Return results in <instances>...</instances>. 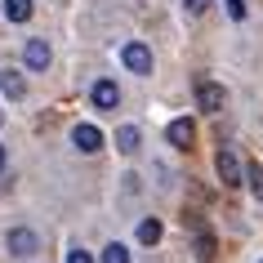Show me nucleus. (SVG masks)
I'll return each instance as SVG.
<instances>
[{"instance_id":"nucleus-1","label":"nucleus","mask_w":263,"mask_h":263,"mask_svg":"<svg viewBox=\"0 0 263 263\" xmlns=\"http://www.w3.org/2000/svg\"><path fill=\"white\" fill-rule=\"evenodd\" d=\"M121 58H125V67L139 71V76H147V71H152V49H147L143 41H129V45L121 49Z\"/></svg>"},{"instance_id":"nucleus-2","label":"nucleus","mask_w":263,"mask_h":263,"mask_svg":"<svg viewBox=\"0 0 263 263\" xmlns=\"http://www.w3.org/2000/svg\"><path fill=\"white\" fill-rule=\"evenodd\" d=\"M5 246H9V254H18V259H27V254H36V246H41V236L31 232V228H14V232L5 236Z\"/></svg>"},{"instance_id":"nucleus-3","label":"nucleus","mask_w":263,"mask_h":263,"mask_svg":"<svg viewBox=\"0 0 263 263\" xmlns=\"http://www.w3.org/2000/svg\"><path fill=\"white\" fill-rule=\"evenodd\" d=\"M165 139L174 143L179 152H187V147H192V139H196V125L187 121V116H179V121H170V125H165Z\"/></svg>"},{"instance_id":"nucleus-4","label":"nucleus","mask_w":263,"mask_h":263,"mask_svg":"<svg viewBox=\"0 0 263 263\" xmlns=\"http://www.w3.org/2000/svg\"><path fill=\"white\" fill-rule=\"evenodd\" d=\"M89 98H94V107H98V111H111L116 103H121V89H116V81H94Z\"/></svg>"},{"instance_id":"nucleus-5","label":"nucleus","mask_w":263,"mask_h":263,"mask_svg":"<svg viewBox=\"0 0 263 263\" xmlns=\"http://www.w3.org/2000/svg\"><path fill=\"white\" fill-rule=\"evenodd\" d=\"M196 103L205 111H219L223 103H228V94H223V85H214V81H201L196 85Z\"/></svg>"},{"instance_id":"nucleus-6","label":"nucleus","mask_w":263,"mask_h":263,"mask_svg":"<svg viewBox=\"0 0 263 263\" xmlns=\"http://www.w3.org/2000/svg\"><path fill=\"white\" fill-rule=\"evenodd\" d=\"M214 165H219V179L228 183V187H236V183H241V156H236V152H228V147H223Z\"/></svg>"},{"instance_id":"nucleus-7","label":"nucleus","mask_w":263,"mask_h":263,"mask_svg":"<svg viewBox=\"0 0 263 263\" xmlns=\"http://www.w3.org/2000/svg\"><path fill=\"white\" fill-rule=\"evenodd\" d=\"M49 58H54V54H49V45H45V41H27L23 63H27L31 71H45V67H49Z\"/></svg>"},{"instance_id":"nucleus-8","label":"nucleus","mask_w":263,"mask_h":263,"mask_svg":"<svg viewBox=\"0 0 263 263\" xmlns=\"http://www.w3.org/2000/svg\"><path fill=\"white\" fill-rule=\"evenodd\" d=\"M71 143H76L81 152H98V147H103V134H98V125H76V129H71Z\"/></svg>"},{"instance_id":"nucleus-9","label":"nucleus","mask_w":263,"mask_h":263,"mask_svg":"<svg viewBox=\"0 0 263 263\" xmlns=\"http://www.w3.org/2000/svg\"><path fill=\"white\" fill-rule=\"evenodd\" d=\"M0 89H5L9 98H27V81H23V71L5 67V71H0Z\"/></svg>"},{"instance_id":"nucleus-10","label":"nucleus","mask_w":263,"mask_h":263,"mask_svg":"<svg viewBox=\"0 0 263 263\" xmlns=\"http://www.w3.org/2000/svg\"><path fill=\"white\" fill-rule=\"evenodd\" d=\"M5 18H9V23H27L31 18V0H5Z\"/></svg>"},{"instance_id":"nucleus-11","label":"nucleus","mask_w":263,"mask_h":263,"mask_svg":"<svg viewBox=\"0 0 263 263\" xmlns=\"http://www.w3.org/2000/svg\"><path fill=\"white\" fill-rule=\"evenodd\" d=\"M116 147H121V152H139V129H134V125H121V129H116Z\"/></svg>"},{"instance_id":"nucleus-12","label":"nucleus","mask_w":263,"mask_h":263,"mask_svg":"<svg viewBox=\"0 0 263 263\" xmlns=\"http://www.w3.org/2000/svg\"><path fill=\"white\" fill-rule=\"evenodd\" d=\"M139 241H143V246H156V241H161V223H156V219H143L139 223Z\"/></svg>"},{"instance_id":"nucleus-13","label":"nucleus","mask_w":263,"mask_h":263,"mask_svg":"<svg viewBox=\"0 0 263 263\" xmlns=\"http://www.w3.org/2000/svg\"><path fill=\"white\" fill-rule=\"evenodd\" d=\"M103 263H129V250L121 241H111V246H103Z\"/></svg>"},{"instance_id":"nucleus-14","label":"nucleus","mask_w":263,"mask_h":263,"mask_svg":"<svg viewBox=\"0 0 263 263\" xmlns=\"http://www.w3.org/2000/svg\"><path fill=\"white\" fill-rule=\"evenodd\" d=\"M196 254H201L205 263L214 259V236H210V232H205V236H196Z\"/></svg>"},{"instance_id":"nucleus-15","label":"nucleus","mask_w":263,"mask_h":263,"mask_svg":"<svg viewBox=\"0 0 263 263\" xmlns=\"http://www.w3.org/2000/svg\"><path fill=\"white\" fill-rule=\"evenodd\" d=\"M246 174H250V187H254V196L263 201V165H250Z\"/></svg>"},{"instance_id":"nucleus-16","label":"nucleus","mask_w":263,"mask_h":263,"mask_svg":"<svg viewBox=\"0 0 263 263\" xmlns=\"http://www.w3.org/2000/svg\"><path fill=\"white\" fill-rule=\"evenodd\" d=\"M223 5H228V18H236V23L246 18V0H223Z\"/></svg>"},{"instance_id":"nucleus-17","label":"nucleus","mask_w":263,"mask_h":263,"mask_svg":"<svg viewBox=\"0 0 263 263\" xmlns=\"http://www.w3.org/2000/svg\"><path fill=\"white\" fill-rule=\"evenodd\" d=\"M67 263H94V254H89V250H71Z\"/></svg>"},{"instance_id":"nucleus-18","label":"nucleus","mask_w":263,"mask_h":263,"mask_svg":"<svg viewBox=\"0 0 263 263\" xmlns=\"http://www.w3.org/2000/svg\"><path fill=\"white\" fill-rule=\"evenodd\" d=\"M187 5V14H201V9H210V0H183Z\"/></svg>"},{"instance_id":"nucleus-19","label":"nucleus","mask_w":263,"mask_h":263,"mask_svg":"<svg viewBox=\"0 0 263 263\" xmlns=\"http://www.w3.org/2000/svg\"><path fill=\"white\" fill-rule=\"evenodd\" d=\"M0 165H5V147H0Z\"/></svg>"}]
</instances>
